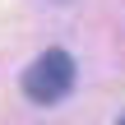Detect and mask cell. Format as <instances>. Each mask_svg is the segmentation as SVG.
Returning a JSON list of instances; mask_svg holds the SVG:
<instances>
[{"mask_svg":"<svg viewBox=\"0 0 125 125\" xmlns=\"http://www.w3.org/2000/svg\"><path fill=\"white\" fill-rule=\"evenodd\" d=\"M70 88H74V56L60 51V46L42 51V56L23 70V93H28L32 102H42V107L60 102Z\"/></svg>","mask_w":125,"mask_h":125,"instance_id":"6da1fadb","label":"cell"},{"mask_svg":"<svg viewBox=\"0 0 125 125\" xmlns=\"http://www.w3.org/2000/svg\"><path fill=\"white\" fill-rule=\"evenodd\" d=\"M116 125H125V116H121V121H116Z\"/></svg>","mask_w":125,"mask_h":125,"instance_id":"7a4b0ae2","label":"cell"}]
</instances>
